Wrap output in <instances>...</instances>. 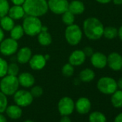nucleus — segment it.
Segmentation results:
<instances>
[{
	"instance_id": "26",
	"label": "nucleus",
	"mask_w": 122,
	"mask_h": 122,
	"mask_svg": "<svg viewBox=\"0 0 122 122\" xmlns=\"http://www.w3.org/2000/svg\"><path fill=\"white\" fill-rule=\"evenodd\" d=\"M10 37L11 38L15 40H18L20 39H21L25 32H24V30L22 28V25H15L14 27L10 31Z\"/></svg>"
},
{
	"instance_id": "13",
	"label": "nucleus",
	"mask_w": 122,
	"mask_h": 122,
	"mask_svg": "<svg viewBox=\"0 0 122 122\" xmlns=\"http://www.w3.org/2000/svg\"><path fill=\"white\" fill-rule=\"evenodd\" d=\"M91 63L97 69H103L107 66V56L101 52H96L91 56Z\"/></svg>"
},
{
	"instance_id": "42",
	"label": "nucleus",
	"mask_w": 122,
	"mask_h": 122,
	"mask_svg": "<svg viewBox=\"0 0 122 122\" xmlns=\"http://www.w3.org/2000/svg\"><path fill=\"white\" fill-rule=\"evenodd\" d=\"M0 122H7V119L3 113H0Z\"/></svg>"
},
{
	"instance_id": "46",
	"label": "nucleus",
	"mask_w": 122,
	"mask_h": 122,
	"mask_svg": "<svg viewBox=\"0 0 122 122\" xmlns=\"http://www.w3.org/2000/svg\"><path fill=\"white\" fill-rule=\"evenodd\" d=\"M41 31L42 32H46V31H47V27H45V26H42V28H41Z\"/></svg>"
},
{
	"instance_id": "8",
	"label": "nucleus",
	"mask_w": 122,
	"mask_h": 122,
	"mask_svg": "<svg viewBox=\"0 0 122 122\" xmlns=\"http://www.w3.org/2000/svg\"><path fill=\"white\" fill-rule=\"evenodd\" d=\"M57 110L61 116H70L75 110V102L68 96L60 98L57 103Z\"/></svg>"
},
{
	"instance_id": "11",
	"label": "nucleus",
	"mask_w": 122,
	"mask_h": 122,
	"mask_svg": "<svg viewBox=\"0 0 122 122\" xmlns=\"http://www.w3.org/2000/svg\"><path fill=\"white\" fill-rule=\"evenodd\" d=\"M107 66L113 71H121L122 68V56L116 52L110 53L107 57Z\"/></svg>"
},
{
	"instance_id": "38",
	"label": "nucleus",
	"mask_w": 122,
	"mask_h": 122,
	"mask_svg": "<svg viewBox=\"0 0 122 122\" xmlns=\"http://www.w3.org/2000/svg\"><path fill=\"white\" fill-rule=\"evenodd\" d=\"M25 0H11V2L15 5H22Z\"/></svg>"
},
{
	"instance_id": "39",
	"label": "nucleus",
	"mask_w": 122,
	"mask_h": 122,
	"mask_svg": "<svg viewBox=\"0 0 122 122\" xmlns=\"http://www.w3.org/2000/svg\"><path fill=\"white\" fill-rule=\"evenodd\" d=\"M96 1L100 4H102V5H106V4H108L110 3L111 2H112V0H96Z\"/></svg>"
},
{
	"instance_id": "49",
	"label": "nucleus",
	"mask_w": 122,
	"mask_h": 122,
	"mask_svg": "<svg viewBox=\"0 0 122 122\" xmlns=\"http://www.w3.org/2000/svg\"><path fill=\"white\" fill-rule=\"evenodd\" d=\"M121 73H122V68L121 69Z\"/></svg>"
},
{
	"instance_id": "36",
	"label": "nucleus",
	"mask_w": 122,
	"mask_h": 122,
	"mask_svg": "<svg viewBox=\"0 0 122 122\" xmlns=\"http://www.w3.org/2000/svg\"><path fill=\"white\" fill-rule=\"evenodd\" d=\"M60 122H72V121L69 116H62V117H61L60 120Z\"/></svg>"
},
{
	"instance_id": "15",
	"label": "nucleus",
	"mask_w": 122,
	"mask_h": 122,
	"mask_svg": "<svg viewBox=\"0 0 122 122\" xmlns=\"http://www.w3.org/2000/svg\"><path fill=\"white\" fill-rule=\"evenodd\" d=\"M86 56L83 50H76L69 56V63L73 66H80L84 63L86 61Z\"/></svg>"
},
{
	"instance_id": "27",
	"label": "nucleus",
	"mask_w": 122,
	"mask_h": 122,
	"mask_svg": "<svg viewBox=\"0 0 122 122\" xmlns=\"http://www.w3.org/2000/svg\"><path fill=\"white\" fill-rule=\"evenodd\" d=\"M103 36L108 40H113L118 36V29L111 26L104 27Z\"/></svg>"
},
{
	"instance_id": "20",
	"label": "nucleus",
	"mask_w": 122,
	"mask_h": 122,
	"mask_svg": "<svg viewBox=\"0 0 122 122\" xmlns=\"http://www.w3.org/2000/svg\"><path fill=\"white\" fill-rule=\"evenodd\" d=\"M68 10L74 15H79L84 12L85 5L79 0H73L68 5Z\"/></svg>"
},
{
	"instance_id": "30",
	"label": "nucleus",
	"mask_w": 122,
	"mask_h": 122,
	"mask_svg": "<svg viewBox=\"0 0 122 122\" xmlns=\"http://www.w3.org/2000/svg\"><path fill=\"white\" fill-rule=\"evenodd\" d=\"M10 7L7 0H0V18L7 15Z\"/></svg>"
},
{
	"instance_id": "33",
	"label": "nucleus",
	"mask_w": 122,
	"mask_h": 122,
	"mask_svg": "<svg viewBox=\"0 0 122 122\" xmlns=\"http://www.w3.org/2000/svg\"><path fill=\"white\" fill-rule=\"evenodd\" d=\"M7 67L8 63L7 61L0 57V78H3L6 75H7Z\"/></svg>"
},
{
	"instance_id": "48",
	"label": "nucleus",
	"mask_w": 122,
	"mask_h": 122,
	"mask_svg": "<svg viewBox=\"0 0 122 122\" xmlns=\"http://www.w3.org/2000/svg\"><path fill=\"white\" fill-rule=\"evenodd\" d=\"M24 122H35V121H33L32 120H30V119H27V120H25Z\"/></svg>"
},
{
	"instance_id": "31",
	"label": "nucleus",
	"mask_w": 122,
	"mask_h": 122,
	"mask_svg": "<svg viewBox=\"0 0 122 122\" xmlns=\"http://www.w3.org/2000/svg\"><path fill=\"white\" fill-rule=\"evenodd\" d=\"M8 106L7 96L4 94L2 91H0V113L5 112V110Z\"/></svg>"
},
{
	"instance_id": "21",
	"label": "nucleus",
	"mask_w": 122,
	"mask_h": 122,
	"mask_svg": "<svg viewBox=\"0 0 122 122\" xmlns=\"http://www.w3.org/2000/svg\"><path fill=\"white\" fill-rule=\"evenodd\" d=\"M95 72L91 68H85L79 73V79L83 83L91 82L95 78Z\"/></svg>"
},
{
	"instance_id": "29",
	"label": "nucleus",
	"mask_w": 122,
	"mask_h": 122,
	"mask_svg": "<svg viewBox=\"0 0 122 122\" xmlns=\"http://www.w3.org/2000/svg\"><path fill=\"white\" fill-rule=\"evenodd\" d=\"M62 74L63 76L66 78H70L74 74V66H72L71 63H66L62 68Z\"/></svg>"
},
{
	"instance_id": "43",
	"label": "nucleus",
	"mask_w": 122,
	"mask_h": 122,
	"mask_svg": "<svg viewBox=\"0 0 122 122\" xmlns=\"http://www.w3.org/2000/svg\"><path fill=\"white\" fill-rule=\"evenodd\" d=\"M118 36L119 39L122 41V26H121L118 30Z\"/></svg>"
},
{
	"instance_id": "19",
	"label": "nucleus",
	"mask_w": 122,
	"mask_h": 122,
	"mask_svg": "<svg viewBox=\"0 0 122 122\" xmlns=\"http://www.w3.org/2000/svg\"><path fill=\"white\" fill-rule=\"evenodd\" d=\"M8 16L10 17L14 20H17L23 18L25 15V10L22 7V5H13L10 7L8 12Z\"/></svg>"
},
{
	"instance_id": "28",
	"label": "nucleus",
	"mask_w": 122,
	"mask_h": 122,
	"mask_svg": "<svg viewBox=\"0 0 122 122\" xmlns=\"http://www.w3.org/2000/svg\"><path fill=\"white\" fill-rule=\"evenodd\" d=\"M62 21L67 26L71 25L75 22V15L69 10H67L62 14Z\"/></svg>"
},
{
	"instance_id": "14",
	"label": "nucleus",
	"mask_w": 122,
	"mask_h": 122,
	"mask_svg": "<svg viewBox=\"0 0 122 122\" xmlns=\"http://www.w3.org/2000/svg\"><path fill=\"white\" fill-rule=\"evenodd\" d=\"M47 60L45 56L40 54H37L31 57L29 63L30 68L34 71H40L43 69L46 65Z\"/></svg>"
},
{
	"instance_id": "34",
	"label": "nucleus",
	"mask_w": 122,
	"mask_h": 122,
	"mask_svg": "<svg viewBox=\"0 0 122 122\" xmlns=\"http://www.w3.org/2000/svg\"><path fill=\"white\" fill-rule=\"evenodd\" d=\"M30 93L33 98H39L43 94V89L40 86H33L31 88Z\"/></svg>"
},
{
	"instance_id": "40",
	"label": "nucleus",
	"mask_w": 122,
	"mask_h": 122,
	"mask_svg": "<svg viewBox=\"0 0 122 122\" xmlns=\"http://www.w3.org/2000/svg\"><path fill=\"white\" fill-rule=\"evenodd\" d=\"M117 82V86H118V88H119V90H122V77L120 78Z\"/></svg>"
},
{
	"instance_id": "47",
	"label": "nucleus",
	"mask_w": 122,
	"mask_h": 122,
	"mask_svg": "<svg viewBox=\"0 0 122 122\" xmlns=\"http://www.w3.org/2000/svg\"><path fill=\"white\" fill-rule=\"evenodd\" d=\"M44 56H45V58L46 59V60H48L50 59V55H45Z\"/></svg>"
},
{
	"instance_id": "23",
	"label": "nucleus",
	"mask_w": 122,
	"mask_h": 122,
	"mask_svg": "<svg viewBox=\"0 0 122 122\" xmlns=\"http://www.w3.org/2000/svg\"><path fill=\"white\" fill-rule=\"evenodd\" d=\"M15 26L14 20L8 15H5L0 18V27L3 30L10 32Z\"/></svg>"
},
{
	"instance_id": "45",
	"label": "nucleus",
	"mask_w": 122,
	"mask_h": 122,
	"mask_svg": "<svg viewBox=\"0 0 122 122\" xmlns=\"http://www.w3.org/2000/svg\"><path fill=\"white\" fill-rule=\"evenodd\" d=\"M80 83H81V80H80L79 78H76V79L74 80V83H75L76 85H79Z\"/></svg>"
},
{
	"instance_id": "25",
	"label": "nucleus",
	"mask_w": 122,
	"mask_h": 122,
	"mask_svg": "<svg viewBox=\"0 0 122 122\" xmlns=\"http://www.w3.org/2000/svg\"><path fill=\"white\" fill-rule=\"evenodd\" d=\"M89 122H107V118L105 114L101 111H93L88 116Z\"/></svg>"
},
{
	"instance_id": "4",
	"label": "nucleus",
	"mask_w": 122,
	"mask_h": 122,
	"mask_svg": "<svg viewBox=\"0 0 122 122\" xmlns=\"http://www.w3.org/2000/svg\"><path fill=\"white\" fill-rule=\"evenodd\" d=\"M20 83L17 76L6 75L0 81V91L7 96H13L19 89Z\"/></svg>"
},
{
	"instance_id": "7",
	"label": "nucleus",
	"mask_w": 122,
	"mask_h": 122,
	"mask_svg": "<svg viewBox=\"0 0 122 122\" xmlns=\"http://www.w3.org/2000/svg\"><path fill=\"white\" fill-rule=\"evenodd\" d=\"M13 98L15 104L20 107H27L30 106L33 101V96L30 91L27 90H17L13 95Z\"/></svg>"
},
{
	"instance_id": "12",
	"label": "nucleus",
	"mask_w": 122,
	"mask_h": 122,
	"mask_svg": "<svg viewBox=\"0 0 122 122\" xmlns=\"http://www.w3.org/2000/svg\"><path fill=\"white\" fill-rule=\"evenodd\" d=\"M75 109L81 115L88 113L91 109V102L90 99L86 97L79 98L75 103Z\"/></svg>"
},
{
	"instance_id": "5",
	"label": "nucleus",
	"mask_w": 122,
	"mask_h": 122,
	"mask_svg": "<svg viewBox=\"0 0 122 122\" xmlns=\"http://www.w3.org/2000/svg\"><path fill=\"white\" fill-rule=\"evenodd\" d=\"M97 88L103 94L111 95L118 89L117 82L111 77H101L97 82Z\"/></svg>"
},
{
	"instance_id": "18",
	"label": "nucleus",
	"mask_w": 122,
	"mask_h": 122,
	"mask_svg": "<svg viewBox=\"0 0 122 122\" xmlns=\"http://www.w3.org/2000/svg\"><path fill=\"white\" fill-rule=\"evenodd\" d=\"M5 113L12 120H17L22 116V107L17 106V104L10 105L7 106Z\"/></svg>"
},
{
	"instance_id": "9",
	"label": "nucleus",
	"mask_w": 122,
	"mask_h": 122,
	"mask_svg": "<svg viewBox=\"0 0 122 122\" xmlns=\"http://www.w3.org/2000/svg\"><path fill=\"white\" fill-rule=\"evenodd\" d=\"M18 42L17 40L10 37L4 39L0 42V52L5 56H10L17 52Z\"/></svg>"
},
{
	"instance_id": "32",
	"label": "nucleus",
	"mask_w": 122,
	"mask_h": 122,
	"mask_svg": "<svg viewBox=\"0 0 122 122\" xmlns=\"http://www.w3.org/2000/svg\"><path fill=\"white\" fill-rule=\"evenodd\" d=\"M20 72V68L18 65L15 63H11L10 64H8L7 67V75L17 76Z\"/></svg>"
},
{
	"instance_id": "37",
	"label": "nucleus",
	"mask_w": 122,
	"mask_h": 122,
	"mask_svg": "<svg viewBox=\"0 0 122 122\" xmlns=\"http://www.w3.org/2000/svg\"><path fill=\"white\" fill-rule=\"evenodd\" d=\"M113 122H122V112L116 116Z\"/></svg>"
},
{
	"instance_id": "35",
	"label": "nucleus",
	"mask_w": 122,
	"mask_h": 122,
	"mask_svg": "<svg viewBox=\"0 0 122 122\" xmlns=\"http://www.w3.org/2000/svg\"><path fill=\"white\" fill-rule=\"evenodd\" d=\"M83 52L85 53V55H86V56L87 57H91L93 54V52H94V51H93V49L91 47H89V46H87V47H86L83 50Z\"/></svg>"
},
{
	"instance_id": "2",
	"label": "nucleus",
	"mask_w": 122,
	"mask_h": 122,
	"mask_svg": "<svg viewBox=\"0 0 122 122\" xmlns=\"http://www.w3.org/2000/svg\"><path fill=\"white\" fill-rule=\"evenodd\" d=\"M22 7L26 15L37 17L45 15L48 11L47 0H25Z\"/></svg>"
},
{
	"instance_id": "6",
	"label": "nucleus",
	"mask_w": 122,
	"mask_h": 122,
	"mask_svg": "<svg viewBox=\"0 0 122 122\" xmlns=\"http://www.w3.org/2000/svg\"><path fill=\"white\" fill-rule=\"evenodd\" d=\"M65 37L69 45H77L82 40L83 31L78 25L73 24L67 27L65 31Z\"/></svg>"
},
{
	"instance_id": "24",
	"label": "nucleus",
	"mask_w": 122,
	"mask_h": 122,
	"mask_svg": "<svg viewBox=\"0 0 122 122\" xmlns=\"http://www.w3.org/2000/svg\"><path fill=\"white\" fill-rule=\"evenodd\" d=\"M37 41L42 46H47L52 43V38L51 35L47 32H40L37 35Z\"/></svg>"
},
{
	"instance_id": "10",
	"label": "nucleus",
	"mask_w": 122,
	"mask_h": 122,
	"mask_svg": "<svg viewBox=\"0 0 122 122\" xmlns=\"http://www.w3.org/2000/svg\"><path fill=\"white\" fill-rule=\"evenodd\" d=\"M48 10L55 15H62L68 10V0H47Z\"/></svg>"
},
{
	"instance_id": "44",
	"label": "nucleus",
	"mask_w": 122,
	"mask_h": 122,
	"mask_svg": "<svg viewBox=\"0 0 122 122\" xmlns=\"http://www.w3.org/2000/svg\"><path fill=\"white\" fill-rule=\"evenodd\" d=\"M114 5H122V0H112Z\"/></svg>"
},
{
	"instance_id": "1",
	"label": "nucleus",
	"mask_w": 122,
	"mask_h": 122,
	"mask_svg": "<svg viewBox=\"0 0 122 122\" xmlns=\"http://www.w3.org/2000/svg\"><path fill=\"white\" fill-rule=\"evenodd\" d=\"M104 27L96 17H88L83 24V31L86 37L91 40H97L103 37Z\"/></svg>"
},
{
	"instance_id": "16",
	"label": "nucleus",
	"mask_w": 122,
	"mask_h": 122,
	"mask_svg": "<svg viewBox=\"0 0 122 122\" xmlns=\"http://www.w3.org/2000/svg\"><path fill=\"white\" fill-rule=\"evenodd\" d=\"M32 57V50L28 47H23L20 48L17 54V60L20 64H26Z\"/></svg>"
},
{
	"instance_id": "41",
	"label": "nucleus",
	"mask_w": 122,
	"mask_h": 122,
	"mask_svg": "<svg viewBox=\"0 0 122 122\" xmlns=\"http://www.w3.org/2000/svg\"><path fill=\"white\" fill-rule=\"evenodd\" d=\"M5 37V33H4V30L2 29V27H0V42H1Z\"/></svg>"
},
{
	"instance_id": "17",
	"label": "nucleus",
	"mask_w": 122,
	"mask_h": 122,
	"mask_svg": "<svg viewBox=\"0 0 122 122\" xmlns=\"http://www.w3.org/2000/svg\"><path fill=\"white\" fill-rule=\"evenodd\" d=\"M18 81L19 83L20 86H22L24 88H30L32 87L35 83V78L32 76V74L25 72L21 73L18 77Z\"/></svg>"
},
{
	"instance_id": "3",
	"label": "nucleus",
	"mask_w": 122,
	"mask_h": 122,
	"mask_svg": "<svg viewBox=\"0 0 122 122\" xmlns=\"http://www.w3.org/2000/svg\"><path fill=\"white\" fill-rule=\"evenodd\" d=\"M22 26L25 34L31 37H34L37 35L41 32L42 24L39 17L27 15L23 20Z\"/></svg>"
},
{
	"instance_id": "22",
	"label": "nucleus",
	"mask_w": 122,
	"mask_h": 122,
	"mask_svg": "<svg viewBox=\"0 0 122 122\" xmlns=\"http://www.w3.org/2000/svg\"><path fill=\"white\" fill-rule=\"evenodd\" d=\"M111 103L116 108H120L122 107V90L117 89L111 94Z\"/></svg>"
}]
</instances>
